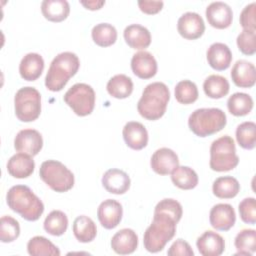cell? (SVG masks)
Wrapping results in <instances>:
<instances>
[{
	"label": "cell",
	"mask_w": 256,
	"mask_h": 256,
	"mask_svg": "<svg viewBox=\"0 0 256 256\" xmlns=\"http://www.w3.org/2000/svg\"><path fill=\"white\" fill-rule=\"evenodd\" d=\"M178 221L170 214L154 210L153 220L143 237L144 247L148 252L157 253L174 237Z\"/></svg>",
	"instance_id": "obj_1"
},
{
	"label": "cell",
	"mask_w": 256,
	"mask_h": 256,
	"mask_svg": "<svg viewBox=\"0 0 256 256\" xmlns=\"http://www.w3.org/2000/svg\"><path fill=\"white\" fill-rule=\"evenodd\" d=\"M170 100V91L163 82H153L148 84L137 103L139 114L147 120H158L166 112Z\"/></svg>",
	"instance_id": "obj_2"
},
{
	"label": "cell",
	"mask_w": 256,
	"mask_h": 256,
	"mask_svg": "<svg viewBox=\"0 0 256 256\" xmlns=\"http://www.w3.org/2000/svg\"><path fill=\"white\" fill-rule=\"evenodd\" d=\"M8 207L27 221L38 220L44 212L43 202L25 185L12 186L6 195Z\"/></svg>",
	"instance_id": "obj_3"
},
{
	"label": "cell",
	"mask_w": 256,
	"mask_h": 256,
	"mask_svg": "<svg viewBox=\"0 0 256 256\" xmlns=\"http://www.w3.org/2000/svg\"><path fill=\"white\" fill-rule=\"evenodd\" d=\"M80 67L78 56L73 52L59 53L51 62L45 77V86L52 92L61 91Z\"/></svg>",
	"instance_id": "obj_4"
},
{
	"label": "cell",
	"mask_w": 256,
	"mask_h": 256,
	"mask_svg": "<svg viewBox=\"0 0 256 256\" xmlns=\"http://www.w3.org/2000/svg\"><path fill=\"white\" fill-rule=\"evenodd\" d=\"M227 123V117L219 108H200L188 118L190 130L198 137H207L221 131Z\"/></svg>",
	"instance_id": "obj_5"
},
{
	"label": "cell",
	"mask_w": 256,
	"mask_h": 256,
	"mask_svg": "<svg viewBox=\"0 0 256 256\" xmlns=\"http://www.w3.org/2000/svg\"><path fill=\"white\" fill-rule=\"evenodd\" d=\"M239 163L233 138L224 135L214 140L210 146V168L216 172H225L234 169Z\"/></svg>",
	"instance_id": "obj_6"
},
{
	"label": "cell",
	"mask_w": 256,
	"mask_h": 256,
	"mask_svg": "<svg viewBox=\"0 0 256 256\" xmlns=\"http://www.w3.org/2000/svg\"><path fill=\"white\" fill-rule=\"evenodd\" d=\"M40 178L55 192L63 193L74 186L73 173L60 161L46 160L39 169Z\"/></svg>",
	"instance_id": "obj_7"
},
{
	"label": "cell",
	"mask_w": 256,
	"mask_h": 256,
	"mask_svg": "<svg viewBox=\"0 0 256 256\" xmlns=\"http://www.w3.org/2000/svg\"><path fill=\"white\" fill-rule=\"evenodd\" d=\"M16 117L22 122L36 120L41 113V95L34 87L20 88L14 97Z\"/></svg>",
	"instance_id": "obj_8"
},
{
	"label": "cell",
	"mask_w": 256,
	"mask_h": 256,
	"mask_svg": "<svg viewBox=\"0 0 256 256\" xmlns=\"http://www.w3.org/2000/svg\"><path fill=\"white\" fill-rule=\"evenodd\" d=\"M65 103L78 116H87L95 106L94 89L86 83H76L64 95Z\"/></svg>",
	"instance_id": "obj_9"
},
{
	"label": "cell",
	"mask_w": 256,
	"mask_h": 256,
	"mask_svg": "<svg viewBox=\"0 0 256 256\" xmlns=\"http://www.w3.org/2000/svg\"><path fill=\"white\" fill-rule=\"evenodd\" d=\"M43 147V138L39 131L35 129L20 130L14 139V148L20 153L30 156L37 155Z\"/></svg>",
	"instance_id": "obj_10"
},
{
	"label": "cell",
	"mask_w": 256,
	"mask_h": 256,
	"mask_svg": "<svg viewBox=\"0 0 256 256\" xmlns=\"http://www.w3.org/2000/svg\"><path fill=\"white\" fill-rule=\"evenodd\" d=\"M177 30L183 38L195 40L203 35L205 23L198 13L186 12L178 19Z\"/></svg>",
	"instance_id": "obj_11"
},
{
	"label": "cell",
	"mask_w": 256,
	"mask_h": 256,
	"mask_svg": "<svg viewBox=\"0 0 256 256\" xmlns=\"http://www.w3.org/2000/svg\"><path fill=\"white\" fill-rule=\"evenodd\" d=\"M208 23L216 29H226L232 24L233 12L230 6L224 2L210 3L205 11Z\"/></svg>",
	"instance_id": "obj_12"
},
{
	"label": "cell",
	"mask_w": 256,
	"mask_h": 256,
	"mask_svg": "<svg viewBox=\"0 0 256 256\" xmlns=\"http://www.w3.org/2000/svg\"><path fill=\"white\" fill-rule=\"evenodd\" d=\"M209 221L214 229L219 231H228L236 222L235 210L227 203L216 204L210 210Z\"/></svg>",
	"instance_id": "obj_13"
},
{
	"label": "cell",
	"mask_w": 256,
	"mask_h": 256,
	"mask_svg": "<svg viewBox=\"0 0 256 256\" xmlns=\"http://www.w3.org/2000/svg\"><path fill=\"white\" fill-rule=\"evenodd\" d=\"M123 215L122 205L114 199H107L100 203L97 209V217L105 229H113L121 222Z\"/></svg>",
	"instance_id": "obj_14"
},
{
	"label": "cell",
	"mask_w": 256,
	"mask_h": 256,
	"mask_svg": "<svg viewBox=\"0 0 256 256\" xmlns=\"http://www.w3.org/2000/svg\"><path fill=\"white\" fill-rule=\"evenodd\" d=\"M150 165L155 173L159 175H168L179 166V159L172 149L162 147L153 153Z\"/></svg>",
	"instance_id": "obj_15"
},
{
	"label": "cell",
	"mask_w": 256,
	"mask_h": 256,
	"mask_svg": "<svg viewBox=\"0 0 256 256\" xmlns=\"http://www.w3.org/2000/svg\"><path fill=\"white\" fill-rule=\"evenodd\" d=\"M157 61L154 56L147 51H139L132 56V72L140 79H150L157 73Z\"/></svg>",
	"instance_id": "obj_16"
},
{
	"label": "cell",
	"mask_w": 256,
	"mask_h": 256,
	"mask_svg": "<svg viewBox=\"0 0 256 256\" xmlns=\"http://www.w3.org/2000/svg\"><path fill=\"white\" fill-rule=\"evenodd\" d=\"M103 187L112 194L121 195L126 193L130 188V177L126 172L120 169L112 168L107 170L102 176Z\"/></svg>",
	"instance_id": "obj_17"
},
{
	"label": "cell",
	"mask_w": 256,
	"mask_h": 256,
	"mask_svg": "<svg viewBox=\"0 0 256 256\" xmlns=\"http://www.w3.org/2000/svg\"><path fill=\"white\" fill-rule=\"evenodd\" d=\"M122 135L126 145L133 150H141L148 143V132L145 126L137 121L127 122L123 127Z\"/></svg>",
	"instance_id": "obj_18"
},
{
	"label": "cell",
	"mask_w": 256,
	"mask_h": 256,
	"mask_svg": "<svg viewBox=\"0 0 256 256\" xmlns=\"http://www.w3.org/2000/svg\"><path fill=\"white\" fill-rule=\"evenodd\" d=\"M231 78L237 87L251 88L256 82V68L247 60H238L232 67Z\"/></svg>",
	"instance_id": "obj_19"
},
{
	"label": "cell",
	"mask_w": 256,
	"mask_h": 256,
	"mask_svg": "<svg viewBox=\"0 0 256 256\" xmlns=\"http://www.w3.org/2000/svg\"><path fill=\"white\" fill-rule=\"evenodd\" d=\"M196 246L203 256H219L225 250V241L220 234L207 230L198 237Z\"/></svg>",
	"instance_id": "obj_20"
},
{
	"label": "cell",
	"mask_w": 256,
	"mask_h": 256,
	"mask_svg": "<svg viewBox=\"0 0 256 256\" xmlns=\"http://www.w3.org/2000/svg\"><path fill=\"white\" fill-rule=\"evenodd\" d=\"M206 57L210 67L217 71L226 70L232 62V52L230 48L221 42L211 44L207 50Z\"/></svg>",
	"instance_id": "obj_21"
},
{
	"label": "cell",
	"mask_w": 256,
	"mask_h": 256,
	"mask_svg": "<svg viewBox=\"0 0 256 256\" xmlns=\"http://www.w3.org/2000/svg\"><path fill=\"white\" fill-rule=\"evenodd\" d=\"M138 246V236L130 228H124L116 232L111 239V248L120 255L133 253Z\"/></svg>",
	"instance_id": "obj_22"
},
{
	"label": "cell",
	"mask_w": 256,
	"mask_h": 256,
	"mask_svg": "<svg viewBox=\"0 0 256 256\" xmlns=\"http://www.w3.org/2000/svg\"><path fill=\"white\" fill-rule=\"evenodd\" d=\"M35 168V162L32 156L25 153H17L13 155L7 162L8 173L18 179L29 177Z\"/></svg>",
	"instance_id": "obj_23"
},
{
	"label": "cell",
	"mask_w": 256,
	"mask_h": 256,
	"mask_svg": "<svg viewBox=\"0 0 256 256\" xmlns=\"http://www.w3.org/2000/svg\"><path fill=\"white\" fill-rule=\"evenodd\" d=\"M44 70V60L38 53L26 54L19 64L20 76L26 81L37 80Z\"/></svg>",
	"instance_id": "obj_24"
},
{
	"label": "cell",
	"mask_w": 256,
	"mask_h": 256,
	"mask_svg": "<svg viewBox=\"0 0 256 256\" xmlns=\"http://www.w3.org/2000/svg\"><path fill=\"white\" fill-rule=\"evenodd\" d=\"M125 42L133 49H145L151 43L149 30L140 24H131L124 29Z\"/></svg>",
	"instance_id": "obj_25"
},
{
	"label": "cell",
	"mask_w": 256,
	"mask_h": 256,
	"mask_svg": "<svg viewBox=\"0 0 256 256\" xmlns=\"http://www.w3.org/2000/svg\"><path fill=\"white\" fill-rule=\"evenodd\" d=\"M41 11L47 20L61 22L68 17L70 6L66 0H44L41 3Z\"/></svg>",
	"instance_id": "obj_26"
},
{
	"label": "cell",
	"mask_w": 256,
	"mask_h": 256,
	"mask_svg": "<svg viewBox=\"0 0 256 256\" xmlns=\"http://www.w3.org/2000/svg\"><path fill=\"white\" fill-rule=\"evenodd\" d=\"M73 234L79 242H91L97 235L96 224L90 217L80 215L73 222Z\"/></svg>",
	"instance_id": "obj_27"
},
{
	"label": "cell",
	"mask_w": 256,
	"mask_h": 256,
	"mask_svg": "<svg viewBox=\"0 0 256 256\" xmlns=\"http://www.w3.org/2000/svg\"><path fill=\"white\" fill-rule=\"evenodd\" d=\"M107 92L114 98L125 99L133 92V82L125 74H117L110 78L106 86Z\"/></svg>",
	"instance_id": "obj_28"
},
{
	"label": "cell",
	"mask_w": 256,
	"mask_h": 256,
	"mask_svg": "<svg viewBox=\"0 0 256 256\" xmlns=\"http://www.w3.org/2000/svg\"><path fill=\"white\" fill-rule=\"evenodd\" d=\"M212 191L218 198L231 199L239 193L240 184L238 180L232 176H222L214 180Z\"/></svg>",
	"instance_id": "obj_29"
},
{
	"label": "cell",
	"mask_w": 256,
	"mask_h": 256,
	"mask_svg": "<svg viewBox=\"0 0 256 256\" xmlns=\"http://www.w3.org/2000/svg\"><path fill=\"white\" fill-rule=\"evenodd\" d=\"M203 90L209 98L220 99L229 93L230 85L225 77L212 74L204 80Z\"/></svg>",
	"instance_id": "obj_30"
},
{
	"label": "cell",
	"mask_w": 256,
	"mask_h": 256,
	"mask_svg": "<svg viewBox=\"0 0 256 256\" xmlns=\"http://www.w3.org/2000/svg\"><path fill=\"white\" fill-rule=\"evenodd\" d=\"M173 184L183 190H190L197 186L198 175L188 166H177L171 173Z\"/></svg>",
	"instance_id": "obj_31"
},
{
	"label": "cell",
	"mask_w": 256,
	"mask_h": 256,
	"mask_svg": "<svg viewBox=\"0 0 256 256\" xmlns=\"http://www.w3.org/2000/svg\"><path fill=\"white\" fill-rule=\"evenodd\" d=\"M252 97L243 92H237L232 94L227 100V108L229 112L234 116H245L253 109Z\"/></svg>",
	"instance_id": "obj_32"
},
{
	"label": "cell",
	"mask_w": 256,
	"mask_h": 256,
	"mask_svg": "<svg viewBox=\"0 0 256 256\" xmlns=\"http://www.w3.org/2000/svg\"><path fill=\"white\" fill-rule=\"evenodd\" d=\"M91 36L98 46L109 47L117 40V30L109 23H99L92 28Z\"/></svg>",
	"instance_id": "obj_33"
},
{
	"label": "cell",
	"mask_w": 256,
	"mask_h": 256,
	"mask_svg": "<svg viewBox=\"0 0 256 256\" xmlns=\"http://www.w3.org/2000/svg\"><path fill=\"white\" fill-rule=\"evenodd\" d=\"M43 226L47 233L53 236H61L67 230L68 218L64 212L53 210L46 216Z\"/></svg>",
	"instance_id": "obj_34"
},
{
	"label": "cell",
	"mask_w": 256,
	"mask_h": 256,
	"mask_svg": "<svg viewBox=\"0 0 256 256\" xmlns=\"http://www.w3.org/2000/svg\"><path fill=\"white\" fill-rule=\"evenodd\" d=\"M27 251L32 256H59L60 250L50 240L43 236H34L27 243Z\"/></svg>",
	"instance_id": "obj_35"
},
{
	"label": "cell",
	"mask_w": 256,
	"mask_h": 256,
	"mask_svg": "<svg viewBox=\"0 0 256 256\" xmlns=\"http://www.w3.org/2000/svg\"><path fill=\"white\" fill-rule=\"evenodd\" d=\"M237 249L236 255H252L256 251V231L254 229H243L235 237Z\"/></svg>",
	"instance_id": "obj_36"
},
{
	"label": "cell",
	"mask_w": 256,
	"mask_h": 256,
	"mask_svg": "<svg viewBox=\"0 0 256 256\" xmlns=\"http://www.w3.org/2000/svg\"><path fill=\"white\" fill-rule=\"evenodd\" d=\"M236 140L242 148L254 149L256 145V124L252 121L239 124L236 129Z\"/></svg>",
	"instance_id": "obj_37"
},
{
	"label": "cell",
	"mask_w": 256,
	"mask_h": 256,
	"mask_svg": "<svg viewBox=\"0 0 256 256\" xmlns=\"http://www.w3.org/2000/svg\"><path fill=\"white\" fill-rule=\"evenodd\" d=\"M176 100L184 105L194 103L199 96L196 84L190 80H182L178 82L174 89Z\"/></svg>",
	"instance_id": "obj_38"
},
{
	"label": "cell",
	"mask_w": 256,
	"mask_h": 256,
	"mask_svg": "<svg viewBox=\"0 0 256 256\" xmlns=\"http://www.w3.org/2000/svg\"><path fill=\"white\" fill-rule=\"evenodd\" d=\"M20 235L19 222L11 216H2L0 224V240L3 243H10Z\"/></svg>",
	"instance_id": "obj_39"
},
{
	"label": "cell",
	"mask_w": 256,
	"mask_h": 256,
	"mask_svg": "<svg viewBox=\"0 0 256 256\" xmlns=\"http://www.w3.org/2000/svg\"><path fill=\"white\" fill-rule=\"evenodd\" d=\"M238 49L244 55H253L256 52V31L243 30L236 39Z\"/></svg>",
	"instance_id": "obj_40"
},
{
	"label": "cell",
	"mask_w": 256,
	"mask_h": 256,
	"mask_svg": "<svg viewBox=\"0 0 256 256\" xmlns=\"http://www.w3.org/2000/svg\"><path fill=\"white\" fill-rule=\"evenodd\" d=\"M240 218L244 223H256V200L253 197L243 199L238 206Z\"/></svg>",
	"instance_id": "obj_41"
},
{
	"label": "cell",
	"mask_w": 256,
	"mask_h": 256,
	"mask_svg": "<svg viewBox=\"0 0 256 256\" xmlns=\"http://www.w3.org/2000/svg\"><path fill=\"white\" fill-rule=\"evenodd\" d=\"M240 25L243 30L256 31V3L252 2L246 5L240 13Z\"/></svg>",
	"instance_id": "obj_42"
},
{
	"label": "cell",
	"mask_w": 256,
	"mask_h": 256,
	"mask_svg": "<svg viewBox=\"0 0 256 256\" xmlns=\"http://www.w3.org/2000/svg\"><path fill=\"white\" fill-rule=\"evenodd\" d=\"M167 254L169 256H193L194 252L188 242H186L183 239H177L170 246L169 250L167 251Z\"/></svg>",
	"instance_id": "obj_43"
},
{
	"label": "cell",
	"mask_w": 256,
	"mask_h": 256,
	"mask_svg": "<svg viewBox=\"0 0 256 256\" xmlns=\"http://www.w3.org/2000/svg\"><path fill=\"white\" fill-rule=\"evenodd\" d=\"M163 5H164L163 1H146V0L138 1V6L140 10L143 13L149 14V15H153L161 11V9L163 8Z\"/></svg>",
	"instance_id": "obj_44"
},
{
	"label": "cell",
	"mask_w": 256,
	"mask_h": 256,
	"mask_svg": "<svg viewBox=\"0 0 256 256\" xmlns=\"http://www.w3.org/2000/svg\"><path fill=\"white\" fill-rule=\"evenodd\" d=\"M80 3L86 9L98 10V9H100L105 4V1H80Z\"/></svg>",
	"instance_id": "obj_45"
}]
</instances>
